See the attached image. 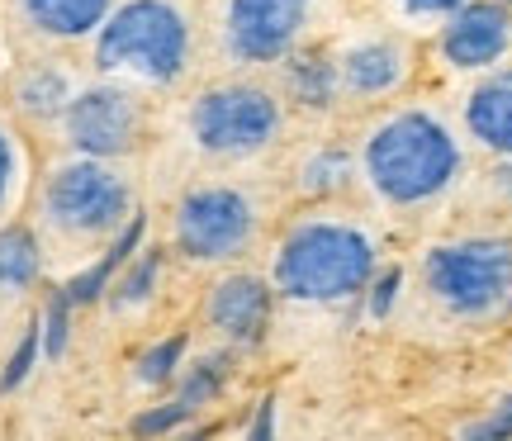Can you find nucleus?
Segmentation results:
<instances>
[{"label": "nucleus", "mask_w": 512, "mask_h": 441, "mask_svg": "<svg viewBox=\"0 0 512 441\" xmlns=\"http://www.w3.org/2000/svg\"><path fill=\"white\" fill-rule=\"evenodd\" d=\"M190 57V29L171 0H128L110 15L95 43L100 72L133 76L147 86H166L185 72Z\"/></svg>", "instance_id": "obj_1"}, {"label": "nucleus", "mask_w": 512, "mask_h": 441, "mask_svg": "<svg viewBox=\"0 0 512 441\" xmlns=\"http://www.w3.org/2000/svg\"><path fill=\"white\" fill-rule=\"evenodd\" d=\"M460 171L456 138L427 114H403L389 129H380L370 147V176L389 200L418 204L441 195Z\"/></svg>", "instance_id": "obj_2"}, {"label": "nucleus", "mask_w": 512, "mask_h": 441, "mask_svg": "<svg viewBox=\"0 0 512 441\" xmlns=\"http://www.w3.org/2000/svg\"><path fill=\"white\" fill-rule=\"evenodd\" d=\"M427 290L456 318H498L512 309V242H451L427 257Z\"/></svg>", "instance_id": "obj_3"}, {"label": "nucleus", "mask_w": 512, "mask_h": 441, "mask_svg": "<svg viewBox=\"0 0 512 441\" xmlns=\"http://www.w3.org/2000/svg\"><path fill=\"white\" fill-rule=\"evenodd\" d=\"M275 276L299 299H342L370 276V242L351 228H304L285 242Z\"/></svg>", "instance_id": "obj_4"}, {"label": "nucleus", "mask_w": 512, "mask_h": 441, "mask_svg": "<svg viewBox=\"0 0 512 441\" xmlns=\"http://www.w3.org/2000/svg\"><path fill=\"white\" fill-rule=\"evenodd\" d=\"M128 214V181L100 162H72L53 171L43 190V219L67 238L114 233Z\"/></svg>", "instance_id": "obj_5"}, {"label": "nucleus", "mask_w": 512, "mask_h": 441, "mask_svg": "<svg viewBox=\"0 0 512 441\" xmlns=\"http://www.w3.org/2000/svg\"><path fill=\"white\" fill-rule=\"evenodd\" d=\"M252 204L242 200L238 190L228 185H200L190 190L176 209V242H181L190 257L219 261V257H238L247 238H252Z\"/></svg>", "instance_id": "obj_6"}, {"label": "nucleus", "mask_w": 512, "mask_h": 441, "mask_svg": "<svg viewBox=\"0 0 512 441\" xmlns=\"http://www.w3.org/2000/svg\"><path fill=\"white\" fill-rule=\"evenodd\" d=\"M195 138L219 157H247L275 138V105L261 91L247 86H228V91H209L190 114Z\"/></svg>", "instance_id": "obj_7"}, {"label": "nucleus", "mask_w": 512, "mask_h": 441, "mask_svg": "<svg viewBox=\"0 0 512 441\" xmlns=\"http://www.w3.org/2000/svg\"><path fill=\"white\" fill-rule=\"evenodd\" d=\"M138 100L119 86H95L81 91L76 100H67V138L91 157H114L138 138Z\"/></svg>", "instance_id": "obj_8"}, {"label": "nucleus", "mask_w": 512, "mask_h": 441, "mask_svg": "<svg viewBox=\"0 0 512 441\" xmlns=\"http://www.w3.org/2000/svg\"><path fill=\"white\" fill-rule=\"evenodd\" d=\"M441 53L451 57V67H498L512 53V15L503 0H465L451 10V24L441 34Z\"/></svg>", "instance_id": "obj_9"}, {"label": "nucleus", "mask_w": 512, "mask_h": 441, "mask_svg": "<svg viewBox=\"0 0 512 441\" xmlns=\"http://www.w3.org/2000/svg\"><path fill=\"white\" fill-rule=\"evenodd\" d=\"M309 0H233L228 5V48L247 62H271L294 43Z\"/></svg>", "instance_id": "obj_10"}, {"label": "nucleus", "mask_w": 512, "mask_h": 441, "mask_svg": "<svg viewBox=\"0 0 512 441\" xmlns=\"http://www.w3.org/2000/svg\"><path fill=\"white\" fill-rule=\"evenodd\" d=\"M465 124H470V133H475L489 152L512 157V67L508 72H498V76H489V81L470 95Z\"/></svg>", "instance_id": "obj_11"}, {"label": "nucleus", "mask_w": 512, "mask_h": 441, "mask_svg": "<svg viewBox=\"0 0 512 441\" xmlns=\"http://www.w3.org/2000/svg\"><path fill=\"white\" fill-rule=\"evenodd\" d=\"M209 318H214V328H219L223 337L252 342V337H261V328H266V290L247 276L228 280V285H219L214 299H209Z\"/></svg>", "instance_id": "obj_12"}, {"label": "nucleus", "mask_w": 512, "mask_h": 441, "mask_svg": "<svg viewBox=\"0 0 512 441\" xmlns=\"http://www.w3.org/2000/svg\"><path fill=\"white\" fill-rule=\"evenodd\" d=\"M34 29L53 38H81L105 19L110 0H19Z\"/></svg>", "instance_id": "obj_13"}, {"label": "nucleus", "mask_w": 512, "mask_h": 441, "mask_svg": "<svg viewBox=\"0 0 512 441\" xmlns=\"http://www.w3.org/2000/svg\"><path fill=\"white\" fill-rule=\"evenodd\" d=\"M403 76V53L394 43H366V48H356L347 62V81L351 91H389L394 81Z\"/></svg>", "instance_id": "obj_14"}, {"label": "nucleus", "mask_w": 512, "mask_h": 441, "mask_svg": "<svg viewBox=\"0 0 512 441\" xmlns=\"http://www.w3.org/2000/svg\"><path fill=\"white\" fill-rule=\"evenodd\" d=\"M38 271V252H34V238L29 233H0V294H15L24 290Z\"/></svg>", "instance_id": "obj_15"}, {"label": "nucleus", "mask_w": 512, "mask_h": 441, "mask_svg": "<svg viewBox=\"0 0 512 441\" xmlns=\"http://www.w3.org/2000/svg\"><path fill=\"white\" fill-rule=\"evenodd\" d=\"M19 105L29 114H62L67 110V81L48 67H34V72L19 81Z\"/></svg>", "instance_id": "obj_16"}, {"label": "nucleus", "mask_w": 512, "mask_h": 441, "mask_svg": "<svg viewBox=\"0 0 512 441\" xmlns=\"http://www.w3.org/2000/svg\"><path fill=\"white\" fill-rule=\"evenodd\" d=\"M294 91L304 95L309 105L328 100V67H318V62H299V67H294Z\"/></svg>", "instance_id": "obj_17"}, {"label": "nucleus", "mask_w": 512, "mask_h": 441, "mask_svg": "<svg viewBox=\"0 0 512 441\" xmlns=\"http://www.w3.org/2000/svg\"><path fill=\"white\" fill-rule=\"evenodd\" d=\"M181 356V342H166L157 356H147V370H143V380H162L166 370H171V361Z\"/></svg>", "instance_id": "obj_18"}, {"label": "nucleus", "mask_w": 512, "mask_h": 441, "mask_svg": "<svg viewBox=\"0 0 512 441\" xmlns=\"http://www.w3.org/2000/svg\"><path fill=\"white\" fill-rule=\"evenodd\" d=\"M10 181H15V152H10L5 133H0V204H5V195H10Z\"/></svg>", "instance_id": "obj_19"}, {"label": "nucleus", "mask_w": 512, "mask_h": 441, "mask_svg": "<svg viewBox=\"0 0 512 441\" xmlns=\"http://www.w3.org/2000/svg\"><path fill=\"white\" fill-rule=\"evenodd\" d=\"M408 5H413V10H432V15H451L465 0H408Z\"/></svg>", "instance_id": "obj_20"}, {"label": "nucleus", "mask_w": 512, "mask_h": 441, "mask_svg": "<svg viewBox=\"0 0 512 441\" xmlns=\"http://www.w3.org/2000/svg\"><path fill=\"white\" fill-rule=\"evenodd\" d=\"M394 290H399V276H384L380 290H375V313L389 309V299H394Z\"/></svg>", "instance_id": "obj_21"}, {"label": "nucleus", "mask_w": 512, "mask_h": 441, "mask_svg": "<svg viewBox=\"0 0 512 441\" xmlns=\"http://www.w3.org/2000/svg\"><path fill=\"white\" fill-rule=\"evenodd\" d=\"M503 185H508V195H512V171H503Z\"/></svg>", "instance_id": "obj_22"}, {"label": "nucleus", "mask_w": 512, "mask_h": 441, "mask_svg": "<svg viewBox=\"0 0 512 441\" xmlns=\"http://www.w3.org/2000/svg\"><path fill=\"white\" fill-rule=\"evenodd\" d=\"M503 5H512V0H503Z\"/></svg>", "instance_id": "obj_23"}]
</instances>
